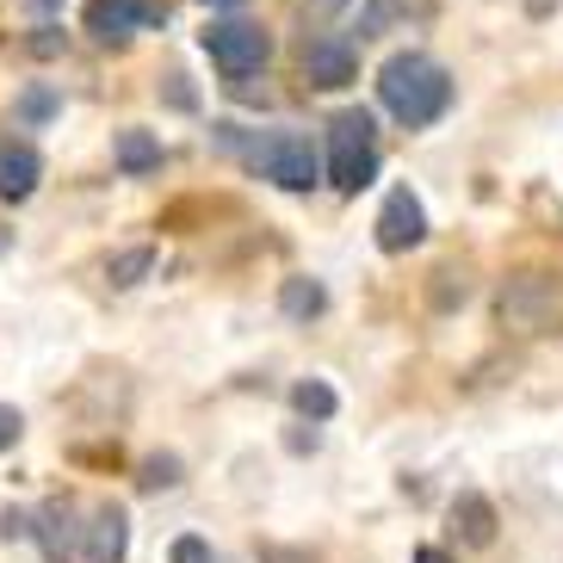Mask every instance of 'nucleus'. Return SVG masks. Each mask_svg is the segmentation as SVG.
Returning a JSON list of instances; mask_svg holds the SVG:
<instances>
[{
  "label": "nucleus",
  "instance_id": "1",
  "mask_svg": "<svg viewBox=\"0 0 563 563\" xmlns=\"http://www.w3.org/2000/svg\"><path fill=\"white\" fill-rule=\"evenodd\" d=\"M378 100L397 124L421 131V124H433V118L452 106V75L433 63L428 51H397L378 68Z\"/></svg>",
  "mask_w": 563,
  "mask_h": 563
},
{
  "label": "nucleus",
  "instance_id": "2",
  "mask_svg": "<svg viewBox=\"0 0 563 563\" xmlns=\"http://www.w3.org/2000/svg\"><path fill=\"white\" fill-rule=\"evenodd\" d=\"M496 322L514 334V341H545V334H563V273L551 266H527L501 285L496 298Z\"/></svg>",
  "mask_w": 563,
  "mask_h": 563
},
{
  "label": "nucleus",
  "instance_id": "3",
  "mask_svg": "<svg viewBox=\"0 0 563 563\" xmlns=\"http://www.w3.org/2000/svg\"><path fill=\"white\" fill-rule=\"evenodd\" d=\"M378 180V118L365 112H334L329 118V186L334 192H360Z\"/></svg>",
  "mask_w": 563,
  "mask_h": 563
},
{
  "label": "nucleus",
  "instance_id": "4",
  "mask_svg": "<svg viewBox=\"0 0 563 563\" xmlns=\"http://www.w3.org/2000/svg\"><path fill=\"white\" fill-rule=\"evenodd\" d=\"M249 167L261 180H273L279 192H310V186L322 180V155H316V143L298 131H266L249 150Z\"/></svg>",
  "mask_w": 563,
  "mask_h": 563
},
{
  "label": "nucleus",
  "instance_id": "5",
  "mask_svg": "<svg viewBox=\"0 0 563 563\" xmlns=\"http://www.w3.org/2000/svg\"><path fill=\"white\" fill-rule=\"evenodd\" d=\"M199 44H205V56H211L230 81H235V75H261L266 56H273V37H266L254 19H211Z\"/></svg>",
  "mask_w": 563,
  "mask_h": 563
},
{
  "label": "nucleus",
  "instance_id": "6",
  "mask_svg": "<svg viewBox=\"0 0 563 563\" xmlns=\"http://www.w3.org/2000/svg\"><path fill=\"white\" fill-rule=\"evenodd\" d=\"M75 520H81V501L75 496H51L32 520H25V532L37 539L44 563H75L81 558V527H75Z\"/></svg>",
  "mask_w": 563,
  "mask_h": 563
},
{
  "label": "nucleus",
  "instance_id": "7",
  "mask_svg": "<svg viewBox=\"0 0 563 563\" xmlns=\"http://www.w3.org/2000/svg\"><path fill=\"white\" fill-rule=\"evenodd\" d=\"M378 249L384 254H409V249H421L428 242V205L415 199L409 186H397V192H384V205H378Z\"/></svg>",
  "mask_w": 563,
  "mask_h": 563
},
{
  "label": "nucleus",
  "instance_id": "8",
  "mask_svg": "<svg viewBox=\"0 0 563 563\" xmlns=\"http://www.w3.org/2000/svg\"><path fill=\"white\" fill-rule=\"evenodd\" d=\"M162 19V0H87V32L100 44H131L136 32H150Z\"/></svg>",
  "mask_w": 563,
  "mask_h": 563
},
{
  "label": "nucleus",
  "instance_id": "9",
  "mask_svg": "<svg viewBox=\"0 0 563 563\" xmlns=\"http://www.w3.org/2000/svg\"><path fill=\"white\" fill-rule=\"evenodd\" d=\"M303 81L322 87V93L353 87V81H360V51H353L347 37H334V32L310 37V44H303Z\"/></svg>",
  "mask_w": 563,
  "mask_h": 563
},
{
  "label": "nucleus",
  "instance_id": "10",
  "mask_svg": "<svg viewBox=\"0 0 563 563\" xmlns=\"http://www.w3.org/2000/svg\"><path fill=\"white\" fill-rule=\"evenodd\" d=\"M124 551H131V514L118 508V501H100L81 527V558L87 563H124Z\"/></svg>",
  "mask_w": 563,
  "mask_h": 563
},
{
  "label": "nucleus",
  "instance_id": "11",
  "mask_svg": "<svg viewBox=\"0 0 563 563\" xmlns=\"http://www.w3.org/2000/svg\"><path fill=\"white\" fill-rule=\"evenodd\" d=\"M44 180V155L25 143V136H0V199L7 205H25Z\"/></svg>",
  "mask_w": 563,
  "mask_h": 563
},
{
  "label": "nucleus",
  "instance_id": "12",
  "mask_svg": "<svg viewBox=\"0 0 563 563\" xmlns=\"http://www.w3.org/2000/svg\"><path fill=\"white\" fill-rule=\"evenodd\" d=\"M496 501L489 496H477V489H464L459 501H452V532H459V545H471V551H483V545H496Z\"/></svg>",
  "mask_w": 563,
  "mask_h": 563
},
{
  "label": "nucleus",
  "instance_id": "13",
  "mask_svg": "<svg viewBox=\"0 0 563 563\" xmlns=\"http://www.w3.org/2000/svg\"><path fill=\"white\" fill-rule=\"evenodd\" d=\"M112 162L124 167V174H155V167H162V143H155L150 131H118Z\"/></svg>",
  "mask_w": 563,
  "mask_h": 563
},
{
  "label": "nucleus",
  "instance_id": "14",
  "mask_svg": "<svg viewBox=\"0 0 563 563\" xmlns=\"http://www.w3.org/2000/svg\"><path fill=\"white\" fill-rule=\"evenodd\" d=\"M279 310L291 316V322H310V316L329 310V291H322V279H285L279 285Z\"/></svg>",
  "mask_w": 563,
  "mask_h": 563
},
{
  "label": "nucleus",
  "instance_id": "15",
  "mask_svg": "<svg viewBox=\"0 0 563 563\" xmlns=\"http://www.w3.org/2000/svg\"><path fill=\"white\" fill-rule=\"evenodd\" d=\"M150 273H155V249H124V254H112V266H106L112 291H131V285H143Z\"/></svg>",
  "mask_w": 563,
  "mask_h": 563
},
{
  "label": "nucleus",
  "instance_id": "16",
  "mask_svg": "<svg viewBox=\"0 0 563 563\" xmlns=\"http://www.w3.org/2000/svg\"><path fill=\"white\" fill-rule=\"evenodd\" d=\"M291 409L303 415V421H334V409H341V397H334L322 378H303L298 390H291Z\"/></svg>",
  "mask_w": 563,
  "mask_h": 563
},
{
  "label": "nucleus",
  "instance_id": "17",
  "mask_svg": "<svg viewBox=\"0 0 563 563\" xmlns=\"http://www.w3.org/2000/svg\"><path fill=\"white\" fill-rule=\"evenodd\" d=\"M174 483H180V459H174V452H155V459L136 464V489H143V496H155V489H174Z\"/></svg>",
  "mask_w": 563,
  "mask_h": 563
},
{
  "label": "nucleus",
  "instance_id": "18",
  "mask_svg": "<svg viewBox=\"0 0 563 563\" xmlns=\"http://www.w3.org/2000/svg\"><path fill=\"white\" fill-rule=\"evenodd\" d=\"M25 51H32L37 63H51V56H63V51H68V32H63V25H51V19H44V25H37V32L25 37Z\"/></svg>",
  "mask_w": 563,
  "mask_h": 563
},
{
  "label": "nucleus",
  "instance_id": "19",
  "mask_svg": "<svg viewBox=\"0 0 563 563\" xmlns=\"http://www.w3.org/2000/svg\"><path fill=\"white\" fill-rule=\"evenodd\" d=\"M397 19V0H365V13H360V37H378L384 25Z\"/></svg>",
  "mask_w": 563,
  "mask_h": 563
},
{
  "label": "nucleus",
  "instance_id": "20",
  "mask_svg": "<svg viewBox=\"0 0 563 563\" xmlns=\"http://www.w3.org/2000/svg\"><path fill=\"white\" fill-rule=\"evenodd\" d=\"M433 303H440V310H452V298L464 303V291H471V285H464V273H452V266H440V273H433Z\"/></svg>",
  "mask_w": 563,
  "mask_h": 563
},
{
  "label": "nucleus",
  "instance_id": "21",
  "mask_svg": "<svg viewBox=\"0 0 563 563\" xmlns=\"http://www.w3.org/2000/svg\"><path fill=\"white\" fill-rule=\"evenodd\" d=\"M167 563H211V545H205L199 532H186V539H174V551H167Z\"/></svg>",
  "mask_w": 563,
  "mask_h": 563
},
{
  "label": "nucleus",
  "instance_id": "22",
  "mask_svg": "<svg viewBox=\"0 0 563 563\" xmlns=\"http://www.w3.org/2000/svg\"><path fill=\"white\" fill-rule=\"evenodd\" d=\"M19 433H25V415H19L13 402H0V452H13Z\"/></svg>",
  "mask_w": 563,
  "mask_h": 563
},
{
  "label": "nucleus",
  "instance_id": "23",
  "mask_svg": "<svg viewBox=\"0 0 563 563\" xmlns=\"http://www.w3.org/2000/svg\"><path fill=\"white\" fill-rule=\"evenodd\" d=\"M19 112H25V118L37 124V118H51V112H56V93H51V87H32V93L19 100Z\"/></svg>",
  "mask_w": 563,
  "mask_h": 563
},
{
  "label": "nucleus",
  "instance_id": "24",
  "mask_svg": "<svg viewBox=\"0 0 563 563\" xmlns=\"http://www.w3.org/2000/svg\"><path fill=\"white\" fill-rule=\"evenodd\" d=\"M167 106H174V112H192V106H199V93L186 87V75H167Z\"/></svg>",
  "mask_w": 563,
  "mask_h": 563
},
{
  "label": "nucleus",
  "instance_id": "25",
  "mask_svg": "<svg viewBox=\"0 0 563 563\" xmlns=\"http://www.w3.org/2000/svg\"><path fill=\"white\" fill-rule=\"evenodd\" d=\"M261 563H316V551H291V545H261Z\"/></svg>",
  "mask_w": 563,
  "mask_h": 563
},
{
  "label": "nucleus",
  "instance_id": "26",
  "mask_svg": "<svg viewBox=\"0 0 563 563\" xmlns=\"http://www.w3.org/2000/svg\"><path fill=\"white\" fill-rule=\"evenodd\" d=\"M0 532H7V539H25V514L7 508V514H0Z\"/></svg>",
  "mask_w": 563,
  "mask_h": 563
},
{
  "label": "nucleus",
  "instance_id": "27",
  "mask_svg": "<svg viewBox=\"0 0 563 563\" xmlns=\"http://www.w3.org/2000/svg\"><path fill=\"white\" fill-rule=\"evenodd\" d=\"M334 7H347V0H310V7H303V19H329Z\"/></svg>",
  "mask_w": 563,
  "mask_h": 563
},
{
  "label": "nucleus",
  "instance_id": "28",
  "mask_svg": "<svg viewBox=\"0 0 563 563\" xmlns=\"http://www.w3.org/2000/svg\"><path fill=\"white\" fill-rule=\"evenodd\" d=\"M415 563H452V558L440 545H421V551H415Z\"/></svg>",
  "mask_w": 563,
  "mask_h": 563
},
{
  "label": "nucleus",
  "instance_id": "29",
  "mask_svg": "<svg viewBox=\"0 0 563 563\" xmlns=\"http://www.w3.org/2000/svg\"><path fill=\"white\" fill-rule=\"evenodd\" d=\"M199 7H211V13H235L242 0H199Z\"/></svg>",
  "mask_w": 563,
  "mask_h": 563
},
{
  "label": "nucleus",
  "instance_id": "30",
  "mask_svg": "<svg viewBox=\"0 0 563 563\" xmlns=\"http://www.w3.org/2000/svg\"><path fill=\"white\" fill-rule=\"evenodd\" d=\"M56 7H63V0H32V13H56Z\"/></svg>",
  "mask_w": 563,
  "mask_h": 563
},
{
  "label": "nucleus",
  "instance_id": "31",
  "mask_svg": "<svg viewBox=\"0 0 563 563\" xmlns=\"http://www.w3.org/2000/svg\"><path fill=\"white\" fill-rule=\"evenodd\" d=\"M7 249H13V230H7V223H0V254H7Z\"/></svg>",
  "mask_w": 563,
  "mask_h": 563
}]
</instances>
